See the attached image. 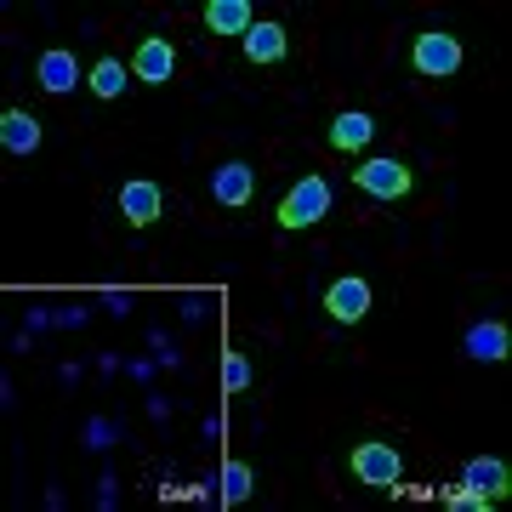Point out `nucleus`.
<instances>
[{
    "mask_svg": "<svg viewBox=\"0 0 512 512\" xmlns=\"http://www.w3.org/2000/svg\"><path fill=\"white\" fill-rule=\"evenodd\" d=\"M330 211V183L325 177H302V183L279 200L274 222H279V234H302V228H319Z\"/></svg>",
    "mask_w": 512,
    "mask_h": 512,
    "instance_id": "nucleus-1",
    "label": "nucleus"
},
{
    "mask_svg": "<svg viewBox=\"0 0 512 512\" xmlns=\"http://www.w3.org/2000/svg\"><path fill=\"white\" fill-rule=\"evenodd\" d=\"M348 473L359 478V484H370V490H399L404 456H399L387 439H359V444L348 450Z\"/></svg>",
    "mask_w": 512,
    "mask_h": 512,
    "instance_id": "nucleus-2",
    "label": "nucleus"
},
{
    "mask_svg": "<svg viewBox=\"0 0 512 512\" xmlns=\"http://www.w3.org/2000/svg\"><path fill=\"white\" fill-rule=\"evenodd\" d=\"M353 183H359V194H370V200H410V188H416V171L404 160H393V154H376V160L353 165Z\"/></svg>",
    "mask_w": 512,
    "mask_h": 512,
    "instance_id": "nucleus-3",
    "label": "nucleus"
},
{
    "mask_svg": "<svg viewBox=\"0 0 512 512\" xmlns=\"http://www.w3.org/2000/svg\"><path fill=\"white\" fill-rule=\"evenodd\" d=\"M410 69L427 74V80H450V74H461V40L444 35V29H421V35L410 40Z\"/></svg>",
    "mask_w": 512,
    "mask_h": 512,
    "instance_id": "nucleus-4",
    "label": "nucleus"
},
{
    "mask_svg": "<svg viewBox=\"0 0 512 512\" xmlns=\"http://www.w3.org/2000/svg\"><path fill=\"white\" fill-rule=\"evenodd\" d=\"M461 484H467V507H490V501H501L507 495V484H512V473H507V461H495V456H473L467 467H461Z\"/></svg>",
    "mask_w": 512,
    "mask_h": 512,
    "instance_id": "nucleus-5",
    "label": "nucleus"
},
{
    "mask_svg": "<svg viewBox=\"0 0 512 512\" xmlns=\"http://www.w3.org/2000/svg\"><path fill=\"white\" fill-rule=\"evenodd\" d=\"M211 200H217L222 211H245V205L256 200V165L251 160H222L217 171H211Z\"/></svg>",
    "mask_w": 512,
    "mask_h": 512,
    "instance_id": "nucleus-6",
    "label": "nucleus"
},
{
    "mask_svg": "<svg viewBox=\"0 0 512 512\" xmlns=\"http://www.w3.org/2000/svg\"><path fill=\"white\" fill-rule=\"evenodd\" d=\"M370 279H359V274H348V279H330V291H325V313L336 319V325H359L370 313Z\"/></svg>",
    "mask_w": 512,
    "mask_h": 512,
    "instance_id": "nucleus-7",
    "label": "nucleus"
},
{
    "mask_svg": "<svg viewBox=\"0 0 512 512\" xmlns=\"http://www.w3.org/2000/svg\"><path fill=\"white\" fill-rule=\"evenodd\" d=\"M131 74L148 80V86H165V80L177 74V46L165 35H148L143 46H137V57H131Z\"/></svg>",
    "mask_w": 512,
    "mask_h": 512,
    "instance_id": "nucleus-8",
    "label": "nucleus"
},
{
    "mask_svg": "<svg viewBox=\"0 0 512 512\" xmlns=\"http://www.w3.org/2000/svg\"><path fill=\"white\" fill-rule=\"evenodd\" d=\"M0 143H6V154H40V143H46V131H40V114L29 109H6L0 114Z\"/></svg>",
    "mask_w": 512,
    "mask_h": 512,
    "instance_id": "nucleus-9",
    "label": "nucleus"
},
{
    "mask_svg": "<svg viewBox=\"0 0 512 512\" xmlns=\"http://www.w3.org/2000/svg\"><path fill=\"white\" fill-rule=\"evenodd\" d=\"M370 137H376V120H370L365 109H342L336 120H330V131H325V143L336 148V154H359Z\"/></svg>",
    "mask_w": 512,
    "mask_h": 512,
    "instance_id": "nucleus-10",
    "label": "nucleus"
},
{
    "mask_svg": "<svg viewBox=\"0 0 512 512\" xmlns=\"http://www.w3.org/2000/svg\"><path fill=\"white\" fill-rule=\"evenodd\" d=\"M35 80H40V86H46L52 97H63V92H74V86H80V63H74V52L52 46V52H40Z\"/></svg>",
    "mask_w": 512,
    "mask_h": 512,
    "instance_id": "nucleus-11",
    "label": "nucleus"
},
{
    "mask_svg": "<svg viewBox=\"0 0 512 512\" xmlns=\"http://www.w3.org/2000/svg\"><path fill=\"white\" fill-rule=\"evenodd\" d=\"M160 211H165V194L154 183H126L120 188V217H126L131 228H148Z\"/></svg>",
    "mask_w": 512,
    "mask_h": 512,
    "instance_id": "nucleus-12",
    "label": "nucleus"
},
{
    "mask_svg": "<svg viewBox=\"0 0 512 512\" xmlns=\"http://www.w3.org/2000/svg\"><path fill=\"white\" fill-rule=\"evenodd\" d=\"M512 353V336L507 325H495V319H484V325L467 330V359H478V365H501Z\"/></svg>",
    "mask_w": 512,
    "mask_h": 512,
    "instance_id": "nucleus-13",
    "label": "nucleus"
},
{
    "mask_svg": "<svg viewBox=\"0 0 512 512\" xmlns=\"http://www.w3.org/2000/svg\"><path fill=\"white\" fill-rule=\"evenodd\" d=\"M291 52V40H285V23H251V29H245V57H251V63H279V57Z\"/></svg>",
    "mask_w": 512,
    "mask_h": 512,
    "instance_id": "nucleus-14",
    "label": "nucleus"
},
{
    "mask_svg": "<svg viewBox=\"0 0 512 512\" xmlns=\"http://www.w3.org/2000/svg\"><path fill=\"white\" fill-rule=\"evenodd\" d=\"M251 6H245V0H211V6H205V29H211V35H245V29H251Z\"/></svg>",
    "mask_w": 512,
    "mask_h": 512,
    "instance_id": "nucleus-15",
    "label": "nucleus"
},
{
    "mask_svg": "<svg viewBox=\"0 0 512 512\" xmlns=\"http://www.w3.org/2000/svg\"><path fill=\"white\" fill-rule=\"evenodd\" d=\"M126 80H131V69L120 63V57H97V63H92V74H86V86H92V97H103V103H114V97L126 92Z\"/></svg>",
    "mask_w": 512,
    "mask_h": 512,
    "instance_id": "nucleus-16",
    "label": "nucleus"
},
{
    "mask_svg": "<svg viewBox=\"0 0 512 512\" xmlns=\"http://www.w3.org/2000/svg\"><path fill=\"white\" fill-rule=\"evenodd\" d=\"M251 484H256V473L245 461H228V467H222V501H228V507H239V501L251 495Z\"/></svg>",
    "mask_w": 512,
    "mask_h": 512,
    "instance_id": "nucleus-17",
    "label": "nucleus"
},
{
    "mask_svg": "<svg viewBox=\"0 0 512 512\" xmlns=\"http://www.w3.org/2000/svg\"><path fill=\"white\" fill-rule=\"evenodd\" d=\"M222 387H228V393H245V387H251V359H245V353H228V359H222Z\"/></svg>",
    "mask_w": 512,
    "mask_h": 512,
    "instance_id": "nucleus-18",
    "label": "nucleus"
}]
</instances>
